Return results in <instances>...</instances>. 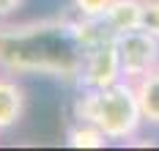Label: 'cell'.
<instances>
[{"instance_id":"cell-2","label":"cell","mask_w":159,"mask_h":151,"mask_svg":"<svg viewBox=\"0 0 159 151\" xmlns=\"http://www.w3.org/2000/svg\"><path fill=\"white\" fill-rule=\"evenodd\" d=\"M74 118L99 126L107 140H132L145 124L134 83L129 80H118L107 88H82L74 102Z\"/></svg>"},{"instance_id":"cell-3","label":"cell","mask_w":159,"mask_h":151,"mask_svg":"<svg viewBox=\"0 0 159 151\" xmlns=\"http://www.w3.org/2000/svg\"><path fill=\"white\" fill-rule=\"evenodd\" d=\"M118 80H124L121 55H118V36L104 33L85 47L80 85L82 88H107Z\"/></svg>"},{"instance_id":"cell-11","label":"cell","mask_w":159,"mask_h":151,"mask_svg":"<svg viewBox=\"0 0 159 151\" xmlns=\"http://www.w3.org/2000/svg\"><path fill=\"white\" fill-rule=\"evenodd\" d=\"M22 3L25 0H0V19H8L14 11H19Z\"/></svg>"},{"instance_id":"cell-4","label":"cell","mask_w":159,"mask_h":151,"mask_svg":"<svg viewBox=\"0 0 159 151\" xmlns=\"http://www.w3.org/2000/svg\"><path fill=\"white\" fill-rule=\"evenodd\" d=\"M118 55H121V71L124 80L137 83L145 74L159 69V36L148 33L145 28L129 30L118 36Z\"/></svg>"},{"instance_id":"cell-7","label":"cell","mask_w":159,"mask_h":151,"mask_svg":"<svg viewBox=\"0 0 159 151\" xmlns=\"http://www.w3.org/2000/svg\"><path fill=\"white\" fill-rule=\"evenodd\" d=\"M134 91H137V99H140V110H143L145 124L159 126V69L145 74L143 80H137Z\"/></svg>"},{"instance_id":"cell-1","label":"cell","mask_w":159,"mask_h":151,"mask_svg":"<svg viewBox=\"0 0 159 151\" xmlns=\"http://www.w3.org/2000/svg\"><path fill=\"white\" fill-rule=\"evenodd\" d=\"M82 58L80 19L44 17L0 25V66L11 74H47L63 83H80Z\"/></svg>"},{"instance_id":"cell-6","label":"cell","mask_w":159,"mask_h":151,"mask_svg":"<svg viewBox=\"0 0 159 151\" xmlns=\"http://www.w3.org/2000/svg\"><path fill=\"white\" fill-rule=\"evenodd\" d=\"M25 116V91L11 74H0V132L16 126Z\"/></svg>"},{"instance_id":"cell-9","label":"cell","mask_w":159,"mask_h":151,"mask_svg":"<svg viewBox=\"0 0 159 151\" xmlns=\"http://www.w3.org/2000/svg\"><path fill=\"white\" fill-rule=\"evenodd\" d=\"M110 3L112 0H71V6H74V11H77L80 17H102L107 8H110Z\"/></svg>"},{"instance_id":"cell-8","label":"cell","mask_w":159,"mask_h":151,"mask_svg":"<svg viewBox=\"0 0 159 151\" xmlns=\"http://www.w3.org/2000/svg\"><path fill=\"white\" fill-rule=\"evenodd\" d=\"M66 146H71V149H104L107 146V135L99 126L88 124V121H77L66 132Z\"/></svg>"},{"instance_id":"cell-10","label":"cell","mask_w":159,"mask_h":151,"mask_svg":"<svg viewBox=\"0 0 159 151\" xmlns=\"http://www.w3.org/2000/svg\"><path fill=\"white\" fill-rule=\"evenodd\" d=\"M140 28L159 36V0H143V25Z\"/></svg>"},{"instance_id":"cell-5","label":"cell","mask_w":159,"mask_h":151,"mask_svg":"<svg viewBox=\"0 0 159 151\" xmlns=\"http://www.w3.org/2000/svg\"><path fill=\"white\" fill-rule=\"evenodd\" d=\"M104 28L112 36L129 33V30H137L143 25V0H112L110 8L102 14Z\"/></svg>"}]
</instances>
